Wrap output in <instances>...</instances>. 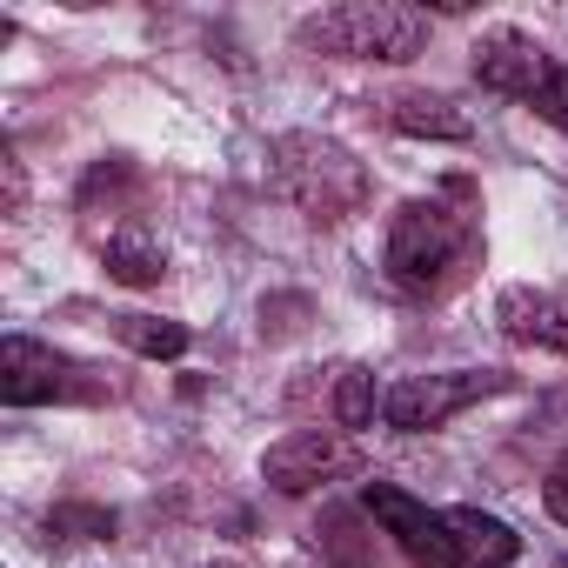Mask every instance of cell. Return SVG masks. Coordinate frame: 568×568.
<instances>
[{
	"mask_svg": "<svg viewBox=\"0 0 568 568\" xmlns=\"http://www.w3.org/2000/svg\"><path fill=\"white\" fill-rule=\"evenodd\" d=\"M495 322H501L508 342H528V348L568 355V302H561V295H541V288H501V295H495Z\"/></svg>",
	"mask_w": 568,
	"mask_h": 568,
	"instance_id": "9",
	"label": "cell"
},
{
	"mask_svg": "<svg viewBox=\"0 0 568 568\" xmlns=\"http://www.w3.org/2000/svg\"><path fill=\"white\" fill-rule=\"evenodd\" d=\"M528 108H535L548 128H561V134H568V68H548V81L535 88V101H528Z\"/></svg>",
	"mask_w": 568,
	"mask_h": 568,
	"instance_id": "16",
	"label": "cell"
},
{
	"mask_svg": "<svg viewBox=\"0 0 568 568\" xmlns=\"http://www.w3.org/2000/svg\"><path fill=\"white\" fill-rule=\"evenodd\" d=\"M48 528H54V535H81V541H108V535H114V508H81V501H61V508L48 515Z\"/></svg>",
	"mask_w": 568,
	"mask_h": 568,
	"instance_id": "15",
	"label": "cell"
},
{
	"mask_svg": "<svg viewBox=\"0 0 568 568\" xmlns=\"http://www.w3.org/2000/svg\"><path fill=\"white\" fill-rule=\"evenodd\" d=\"M548 54L528 41V34H515V28H495V34H481V48H475V81L488 88V94H508V101H535V88L548 81Z\"/></svg>",
	"mask_w": 568,
	"mask_h": 568,
	"instance_id": "8",
	"label": "cell"
},
{
	"mask_svg": "<svg viewBox=\"0 0 568 568\" xmlns=\"http://www.w3.org/2000/svg\"><path fill=\"white\" fill-rule=\"evenodd\" d=\"M302 48L355 54V61H415L428 48V14L395 8V0H348V8L302 21Z\"/></svg>",
	"mask_w": 568,
	"mask_h": 568,
	"instance_id": "3",
	"label": "cell"
},
{
	"mask_svg": "<svg viewBox=\"0 0 568 568\" xmlns=\"http://www.w3.org/2000/svg\"><path fill=\"white\" fill-rule=\"evenodd\" d=\"M335 428H348V435L375 428V375L368 368H342V382H335Z\"/></svg>",
	"mask_w": 568,
	"mask_h": 568,
	"instance_id": "14",
	"label": "cell"
},
{
	"mask_svg": "<svg viewBox=\"0 0 568 568\" xmlns=\"http://www.w3.org/2000/svg\"><path fill=\"white\" fill-rule=\"evenodd\" d=\"M508 375L501 368H448V375H402L388 395H382V422L402 428V435H428L442 422H455L462 408L501 395Z\"/></svg>",
	"mask_w": 568,
	"mask_h": 568,
	"instance_id": "4",
	"label": "cell"
},
{
	"mask_svg": "<svg viewBox=\"0 0 568 568\" xmlns=\"http://www.w3.org/2000/svg\"><path fill=\"white\" fill-rule=\"evenodd\" d=\"M442 515H448V535H455L462 568H508L521 555V535L501 515H481V508H442Z\"/></svg>",
	"mask_w": 568,
	"mask_h": 568,
	"instance_id": "10",
	"label": "cell"
},
{
	"mask_svg": "<svg viewBox=\"0 0 568 568\" xmlns=\"http://www.w3.org/2000/svg\"><path fill=\"white\" fill-rule=\"evenodd\" d=\"M348 468H355V448L335 428H295L261 455V475L281 495H308V488H322L328 475H348Z\"/></svg>",
	"mask_w": 568,
	"mask_h": 568,
	"instance_id": "7",
	"label": "cell"
},
{
	"mask_svg": "<svg viewBox=\"0 0 568 568\" xmlns=\"http://www.w3.org/2000/svg\"><path fill=\"white\" fill-rule=\"evenodd\" d=\"M541 501H548V515H555V521L568 528V455H561V462L548 468V481H541Z\"/></svg>",
	"mask_w": 568,
	"mask_h": 568,
	"instance_id": "17",
	"label": "cell"
},
{
	"mask_svg": "<svg viewBox=\"0 0 568 568\" xmlns=\"http://www.w3.org/2000/svg\"><path fill=\"white\" fill-rule=\"evenodd\" d=\"M468 241H475V227L448 201H402L395 221H388V281L408 295H428L468 254Z\"/></svg>",
	"mask_w": 568,
	"mask_h": 568,
	"instance_id": "2",
	"label": "cell"
},
{
	"mask_svg": "<svg viewBox=\"0 0 568 568\" xmlns=\"http://www.w3.org/2000/svg\"><path fill=\"white\" fill-rule=\"evenodd\" d=\"M274 187L288 194L308 221H342L368 201V174L342 141L322 134H281L274 141Z\"/></svg>",
	"mask_w": 568,
	"mask_h": 568,
	"instance_id": "1",
	"label": "cell"
},
{
	"mask_svg": "<svg viewBox=\"0 0 568 568\" xmlns=\"http://www.w3.org/2000/svg\"><path fill=\"white\" fill-rule=\"evenodd\" d=\"M362 508L382 521V535H395V548H402L415 568H462L455 535H448V515H435V508L415 501L408 488H395V481H368Z\"/></svg>",
	"mask_w": 568,
	"mask_h": 568,
	"instance_id": "6",
	"label": "cell"
},
{
	"mask_svg": "<svg viewBox=\"0 0 568 568\" xmlns=\"http://www.w3.org/2000/svg\"><path fill=\"white\" fill-rule=\"evenodd\" d=\"M101 261H108L114 281H128V288H154V281H161V247L141 227H114L108 247H101Z\"/></svg>",
	"mask_w": 568,
	"mask_h": 568,
	"instance_id": "12",
	"label": "cell"
},
{
	"mask_svg": "<svg viewBox=\"0 0 568 568\" xmlns=\"http://www.w3.org/2000/svg\"><path fill=\"white\" fill-rule=\"evenodd\" d=\"M114 335L148 355V362H181L187 355V328L181 322H161V315H114Z\"/></svg>",
	"mask_w": 568,
	"mask_h": 568,
	"instance_id": "13",
	"label": "cell"
},
{
	"mask_svg": "<svg viewBox=\"0 0 568 568\" xmlns=\"http://www.w3.org/2000/svg\"><path fill=\"white\" fill-rule=\"evenodd\" d=\"M88 368L28 342V335H8L0 342V402L8 408H41V402H81L94 395V382H81Z\"/></svg>",
	"mask_w": 568,
	"mask_h": 568,
	"instance_id": "5",
	"label": "cell"
},
{
	"mask_svg": "<svg viewBox=\"0 0 568 568\" xmlns=\"http://www.w3.org/2000/svg\"><path fill=\"white\" fill-rule=\"evenodd\" d=\"M555 568H568V561H555Z\"/></svg>",
	"mask_w": 568,
	"mask_h": 568,
	"instance_id": "18",
	"label": "cell"
},
{
	"mask_svg": "<svg viewBox=\"0 0 568 568\" xmlns=\"http://www.w3.org/2000/svg\"><path fill=\"white\" fill-rule=\"evenodd\" d=\"M388 121H395L402 134H422V141H468V134H475V121H468L455 101H442V94H402V101L388 108Z\"/></svg>",
	"mask_w": 568,
	"mask_h": 568,
	"instance_id": "11",
	"label": "cell"
}]
</instances>
